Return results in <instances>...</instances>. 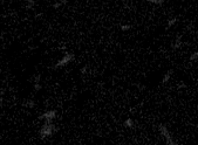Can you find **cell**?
I'll return each mask as SVG.
<instances>
[{
	"label": "cell",
	"instance_id": "14",
	"mask_svg": "<svg viewBox=\"0 0 198 145\" xmlns=\"http://www.w3.org/2000/svg\"><path fill=\"white\" fill-rule=\"evenodd\" d=\"M149 4H152V5H163L165 1L164 0H148Z\"/></svg>",
	"mask_w": 198,
	"mask_h": 145
},
{
	"label": "cell",
	"instance_id": "17",
	"mask_svg": "<svg viewBox=\"0 0 198 145\" xmlns=\"http://www.w3.org/2000/svg\"><path fill=\"white\" fill-rule=\"evenodd\" d=\"M80 72H81L82 75H86V74H87V66H85L83 68H81V69H80Z\"/></svg>",
	"mask_w": 198,
	"mask_h": 145
},
{
	"label": "cell",
	"instance_id": "5",
	"mask_svg": "<svg viewBox=\"0 0 198 145\" xmlns=\"http://www.w3.org/2000/svg\"><path fill=\"white\" fill-rule=\"evenodd\" d=\"M172 72H174V70H172V69H169V70L163 75V77L161 80V83H162L163 86H165L167 83H169V81L171 80V76H172Z\"/></svg>",
	"mask_w": 198,
	"mask_h": 145
},
{
	"label": "cell",
	"instance_id": "4",
	"mask_svg": "<svg viewBox=\"0 0 198 145\" xmlns=\"http://www.w3.org/2000/svg\"><path fill=\"white\" fill-rule=\"evenodd\" d=\"M38 118L40 121L53 122L54 119L56 118V110H47V111H45L44 114H41Z\"/></svg>",
	"mask_w": 198,
	"mask_h": 145
},
{
	"label": "cell",
	"instance_id": "6",
	"mask_svg": "<svg viewBox=\"0 0 198 145\" xmlns=\"http://www.w3.org/2000/svg\"><path fill=\"white\" fill-rule=\"evenodd\" d=\"M183 44V41H182V36L181 35H178L177 38H176V40L174 41V44H172V46H171V48H172V50H176V49L181 48V46Z\"/></svg>",
	"mask_w": 198,
	"mask_h": 145
},
{
	"label": "cell",
	"instance_id": "11",
	"mask_svg": "<svg viewBox=\"0 0 198 145\" xmlns=\"http://www.w3.org/2000/svg\"><path fill=\"white\" fill-rule=\"evenodd\" d=\"M177 21H178L177 18H170V19L168 20V22H167V28H171L174 25L177 24Z\"/></svg>",
	"mask_w": 198,
	"mask_h": 145
},
{
	"label": "cell",
	"instance_id": "3",
	"mask_svg": "<svg viewBox=\"0 0 198 145\" xmlns=\"http://www.w3.org/2000/svg\"><path fill=\"white\" fill-rule=\"evenodd\" d=\"M74 58H75V55H74L73 53H66L62 56V58L59 60L58 62L54 64L53 68H54V69H60V68L66 67V66H67V64H69V63L72 62V61H74Z\"/></svg>",
	"mask_w": 198,
	"mask_h": 145
},
{
	"label": "cell",
	"instance_id": "10",
	"mask_svg": "<svg viewBox=\"0 0 198 145\" xmlns=\"http://www.w3.org/2000/svg\"><path fill=\"white\" fill-rule=\"evenodd\" d=\"M22 106H24V108H28V109H32V108H34V106H35V102L32 101V100L25 101L24 103H22Z\"/></svg>",
	"mask_w": 198,
	"mask_h": 145
},
{
	"label": "cell",
	"instance_id": "7",
	"mask_svg": "<svg viewBox=\"0 0 198 145\" xmlns=\"http://www.w3.org/2000/svg\"><path fill=\"white\" fill-rule=\"evenodd\" d=\"M35 5H36V1H35V0H26L25 8L27 11H32V10H34Z\"/></svg>",
	"mask_w": 198,
	"mask_h": 145
},
{
	"label": "cell",
	"instance_id": "15",
	"mask_svg": "<svg viewBox=\"0 0 198 145\" xmlns=\"http://www.w3.org/2000/svg\"><path fill=\"white\" fill-rule=\"evenodd\" d=\"M33 81H34V83H40V81H41V75H40V74L34 75V76H33Z\"/></svg>",
	"mask_w": 198,
	"mask_h": 145
},
{
	"label": "cell",
	"instance_id": "2",
	"mask_svg": "<svg viewBox=\"0 0 198 145\" xmlns=\"http://www.w3.org/2000/svg\"><path fill=\"white\" fill-rule=\"evenodd\" d=\"M158 131H160L161 136L164 138L165 140V144L167 145H177V142L175 140L174 136L171 135V132L169 131L168 126L165 124H158Z\"/></svg>",
	"mask_w": 198,
	"mask_h": 145
},
{
	"label": "cell",
	"instance_id": "16",
	"mask_svg": "<svg viewBox=\"0 0 198 145\" xmlns=\"http://www.w3.org/2000/svg\"><path fill=\"white\" fill-rule=\"evenodd\" d=\"M33 87H34V89H35L36 91H39V90H41V88H42V86H41V83H34Z\"/></svg>",
	"mask_w": 198,
	"mask_h": 145
},
{
	"label": "cell",
	"instance_id": "13",
	"mask_svg": "<svg viewBox=\"0 0 198 145\" xmlns=\"http://www.w3.org/2000/svg\"><path fill=\"white\" fill-rule=\"evenodd\" d=\"M133 28V26L131 25H120V30L122 32H128V30H130Z\"/></svg>",
	"mask_w": 198,
	"mask_h": 145
},
{
	"label": "cell",
	"instance_id": "9",
	"mask_svg": "<svg viewBox=\"0 0 198 145\" xmlns=\"http://www.w3.org/2000/svg\"><path fill=\"white\" fill-rule=\"evenodd\" d=\"M67 4V0H60V1H56V2H54L53 4V8L54 10H59L60 7H62L63 5H66Z\"/></svg>",
	"mask_w": 198,
	"mask_h": 145
},
{
	"label": "cell",
	"instance_id": "12",
	"mask_svg": "<svg viewBox=\"0 0 198 145\" xmlns=\"http://www.w3.org/2000/svg\"><path fill=\"white\" fill-rule=\"evenodd\" d=\"M198 60V49L196 50V52H193L190 56H189V61L190 62H193V61H197Z\"/></svg>",
	"mask_w": 198,
	"mask_h": 145
},
{
	"label": "cell",
	"instance_id": "8",
	"mask_svg": "<svg viewBox=\"0 0 198 145\" xmlns=\"http://www.w3.org/2000/svg\"><path fill=\"white\" fill-rule=\"evenodd\" d=\"M123 126L127 129H134L135 128V122L133 121L131 118H127L126 121L123 122Z\"/></svg>",
	"mask_w": 198,
	"mask_h": 145
},
{
	"label": "cell",
	"instance_id": "1",
	"mask_svg": "<svg viewBox=\"0 0 198 145\" xmlns=\"http://www.w3.org/2000/svg\"><path fill=\"white\" fill-rule=\"evenodd\" d=\"M58 131V128L54 125L53 122H45V124L39 130V137L41 139H46V138H49Z\"/></svg>",
	"mask_w": 198,
	"mask_h": 145
}]
</instances>
